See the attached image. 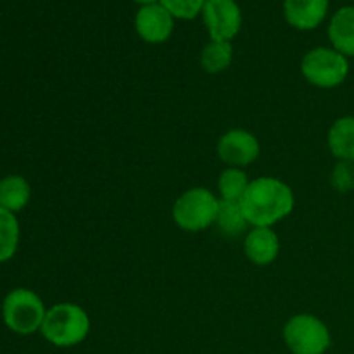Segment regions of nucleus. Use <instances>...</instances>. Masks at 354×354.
Instances as JSON below:
<instances>
[{
    "mask_svg": "<svg viewBox=\"0 0 354 354\" xmlns=\"http://www.w3.org/2000/svg\"><path fill=\"white\" fill-rule=\"evenodd\" d=\"M283 341L292 354H324L330 348V330L313 315H296L283 327Z\"/></svg>",
    "mask_w": 354,
    "mask_h": 354,
    "instance_id": "6",
    "label": "nucleus"
},
{
    "mask_svg": "<svg viewBox=\"0 0 354 354\" xmlns=\"http://www.w3.org/2000/svg\"><path fill=\"white\" fill-rule=\"evenodd\" d=\"M47 310L40 296L30 289H14L3 299L2 317L9 330L19 335H31L44 325Z\"/></svg>",
    "mask_w": 354,
    "mask_h": 354,
    "instance_id": "3",
    "label": "nucleus"
},
{
    "mask_svg": "<svg viewBox=\"0 0 354 354\" xmlns=\"http://www.w3.org/2000/svg\"><path fill=\"white\" fill-rule=\"evenodd\" d=\"M234 59V47L230 41H213L206 45L201 54V66L204 71L216 75V73L225 71L232 64Z\"/></svg>",
    "mask_w": 354,
    "mask_h": 354,
    "instance_id": "16",
    "label": "nucleus"
},
{
    "mask_svg": "<svg viewBox=\"0 0 354 354\" xmlns=\"http://www.w3.org/2000/svg\"><path fill=\"white\" fill-rule=\"evenodd\" d=\"M19 245V223L10 211L0 207V263L16 254Z\"/></svg>",
    "mask_w": 354,
    "mask_h": 354,
    "instance_id": "17",
    "label": "nucleus"
},
{
    "mask_svg": "<svg viewBox=\"0 0 354 354\" xmlns=\"http://www.w3.org/2000/svg\"><path fill=\"white\" fill-rule=\"evenodd\" d=\"M330 182L337 192H351L354 189V162L339 161L332 169Z\"/></svg>",
    "mask_w": 354,
    "mask_h": 354,
    "instance_id": "20",
    "label": "nucleus"
},
{
    "mask_svg": "<svg viewBox=\"0 0 354 354\" xmlns=\"http://www.w3.org/2000/svg\"><path fill=\"white\" fill-rule=\"evenodd\" d=\"M332 47L346 57H354V7L346 6L332 16L328 26Z\"/></svg>",
    "mask_w": 354,
    "mask_h": 354,
    "instance_id": "12",
    "label": "nucleus"
},
{
    "mask_svg": "<svg viewBox=\"0 0 354 354\" xmlns=\"http://www.w3.org/2000/svg\"><path fill=\"white\" fill-rule=\"evenodd\" d=\"M328 12V0H286L283 16L296 30H315Z\"/></svg>",
    "mask_w": 354,
    "mask_h": 354,
    "instance_id": "10",
    "label": "nucleus"
},
{
    "mask_svg": "<svg viewBox=\"0 0 354 354\" xmlns=\"http://www.w3.org/2000/svg\"><path fill=\"white\" fill-rule=\"evenodd\" d=\"M218 156L228 168H244L258 159L259 142L245 130H230L218 142Z\"/></svg>",
    "mask_w": 354,
    "mask_h": 354,
    "instance_id": "8",
    "label": "nucleus"
},
{
    "mask_svg": "<svg viewBox=\"0 0 354 354\" xmlns=\"http://www.w3.org/2000/svg\"><path fill=\"white\" fill-rule=\"evenodd\" d=\"M241 206L249 225L272 227L294 209V194L282 180L261 176L249 183Z\"/></svg>",
    "mask_w": 354,
    "mask_h": 354,
    "instance_id": "1",
    "label": "nucleus"
},
{
    "mask_svg": "<svg viewBox=\"0 0 354 354\" xmlns=\"http://www.w3.org/2000/svg\"><path fill=\"white\" fill-rule=\"evenodd\" d=\"M214 225L225 235H241L245 230V227H248V220H245L241 203L220 199Z\"/></svg>",
    "mask_w": 354,
    "mask_h": 354,
    "instance_id": "15",
    "label": "nucleus"
},
{
    "mask_svg": "<svg viewBox=\"0 0 354 354\" xmlns=\"http://www.w3.org/2000/svg\"><path fill=\"white\" fill-rule=\"evenodd\" d=\"M173 14L161 3L144 6L135 17V28L147 44H162L173 33Z\"/></svg>",
    "mask_w": 354,
    "mask_h": 354,
    "instance_id": "9",
    "label": "nucleus"
},
{
    "mask_svg": "<svg viewBox=\"0 0 354 354\" xmlns=\"http://www.w3.org/2000/svg\"><path fill=\"white\" fill-rule=\"evenodd\" d=\"M249 183H251V180L245 175L244 169L227 168L220 175V180H218V190H220L221 201L241 203Z\"/></svg>",
    "mask_w": 354,
    "mask_h": 354,
    "instance_id": "18",
    "label": "nucleus"
},
{
    "mask_svg": "<svg viewBox=\"0 0 354 354\" xmlns=\"http://www.w3.org/2000/svg\"><path fill=\"white\" fill-rule=\"evenodd\" d=\"M244 251L249 261L254 265H272L280 251L279 237L270 227H254L245 235Z\"/></svg>",
    "mask_w": 354,
    "mask_h": 354,
    "instance_id": "11",
    "label": "nucleus"
},
{
    "mask_svg": "<svg viewBox=\"0 0 354 354\" xmlns=\"http://www.w3.org/2000/svg\"><path fill=\"white\" fill-rule=\"evenodd\" d=\"M220 201L207 189H190L176 199L173 220L187 232H199L211 227L216 220Z\"/></svg>",
    "mask_w": 354,
    "mask_h": 354,
    "instance_id": "4",
    "label": "nucleus"
},
{
    "mask_svg": "<svg viewBox=\"0 0 354 354\" xmlns=\"http://www.w3.org/2000/svg\"><path fill=\"white\" fill-rule=\"evenodd\" d=\"M207 0H161V6H165L173 17L178 19H192L197 14L203 12Z\"/></svg>",
    "mask_w": 354,
    "mask_h": 354,
    "instance_id": "19",
    "label": "nucleus"
},
{
    "mask_svg": "<svg viewBox=\"0 0 354 354\" xmlns=\"http://www.w3.org/2000/svg\"><path fill=\"white\" fill-rule=\"evenodd\" d=\"M328 149L339 161L354 162V118H339L328 130Z\"/></svg>",
    "mask_w": 354,
    "mask_h": 354,
    "instance_id": "13",
    "label": "nucleus"
},
{
    "mask_svg": "<svg viewBox=\"0 0 354 354\" xmlns=\"http://www.w3.org/2000/svg\"><path fill=\"white\" fill-rule=\"evenodd\" d=\"M303 76L318 88H335L349 75V62L346 55L335 48L318 47L308 52L301 62Z\"/></svg>",
    "mask_w": 354,
    "mask_h": 354,
    "instance_id": "5",
    "label": "nucleus"
},
{
    "mask_svg": "<svg viewBox=\"0 0 354 354\" xmlns=\"http://www.w3.org/2000/svg\"><path fill=\"white\" fill-rule=\"evenodd\" d=\"M41 335L57 348H73L86 339L90 332V318L82 306L61 303L47 310Z\"/></svg>",
    "mask_w": 354,
    "mask_h": 354,
    "instance_id": "2",
    "label": "nucleus"
},
{
    "mask_svg": "<svg viewBox=\"0 0 354 354\" xmlns=\"http://www.w3.org/2000/svg\"><path fill=\"white\" fill-rule=\"evenodd\" d=\"M203 17L213 41H230L242 26L241 7L235 0H207Z\"/></svg>",
    "mask_w": 354,
    "mask_h": 354,
    "instance_id": "7",
    "label": "nucleus"
},
{
    "mask_svg": "<svg viewBox=\"0 0 354 354\" xmlns=\"http://www.w3.org/2000/svg\"><path fill=\"white\" fill-rule=\"evenodd\" d=\"M31 197L30 183L19 175H9L0 180V207L17 213L28 204Z\"/></svg>",
    "mask_w": 354,
    "mask_h": 354,
    "instance_id": "14",
    "label": "nucleus"
},
{
    "mask_svg": "<svg viewBox=\"0 0 354 354\" xmlns=\"http://www.w3.org/2000/svg\"><path fill=\"white\" fill-rule=\"evenodd\" d=\"M137 3H140L142 7L144 6H154V3H161V0H135Z\"/></svg>",
    "mask_w": 354,
    "mask_h": 354,
    "instance_id": "21",
    "label": "nucleus"
}]
</instances>
